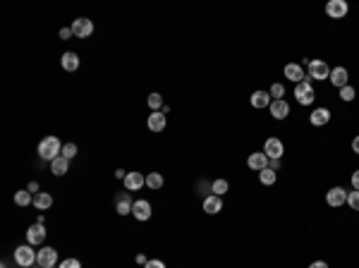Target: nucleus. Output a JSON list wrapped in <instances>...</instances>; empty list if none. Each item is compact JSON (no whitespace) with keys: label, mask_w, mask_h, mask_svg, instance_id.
Returning <instances> with one entry per match:
<instances>
[{"label":"nucleus","mask_w":359,"mask_h":268,"mask_svg":"<svg viewBox=\"0 0 359 268\" xmlns=\"http://www.w3.org/2000/svg\"><path fill=\"white\" fill-rule=\"evenodd\" d=\"M63 153V144L58 137H46V139H41L39 144V156L43 160H55V158Z\"/></svg>","instance_id":"nucleus-1"},{"label":"nucleus","mask_w":359,"mask_h":268,"mask_svg":"<svg viewBox=\"0 0 359 268\" xmlns=\"http://www.w3.org/2000/svg\"><path fill=\"white\" fill-rule=\"evenodd\" d=\"M309 70H306V79L309 82H323V79L330 77V67H328L323 60H309V65H306Z\"/></svg>","instance_id":"nucleus-2"},{"label":"nucleus","mask_w":359,"mask_h":268,"mask_svg":"<svg viewBox=\"0 0 359 268\" xmlns=\"http://www.w3.org/2000/svg\"><path fill=\"white\" fill-rule=\"evenodd\" d=\"M295 98L299 105H312L314 98H316V91H314L312 82H299V84H295Z\"/></svg>","instance_id":"nucleus-3"},{"label":"nucleus","mask_w":359,"mask_h":268,"mask_svg":"<svg viewBox=\"0 0 359 268\" xmlns=\"http://www.w3.org/2000/svg\"><path fill=\"white\" fill-rule=\"evenodd\" d=\"M36 256H39V254H34L32 245H22V247H17V249H15V263H17V266H22V268L34 266Z\"/></svg>","instance_id":"nucleus-4"},{"label":"nucleus","mask_w":359,"mask_h":268,"mask_svg":"<svg viewBox=\"0 0 359 268\" xmlns=\"http://www.w3.org/2000/svg\"><path fill=\"white\" fill-rule=\"evenodd\" d=\"M72 34H74L77 39H89V36L94 34V22L86 19V17H79V19L72 22Z\"/></svg>","instance_id":"nucleus-5"},{"label":"nucleus","mask_w":359,"mask_h":268,"mask_svg":"<svg viewBox=\"0 0 359 268\" xmlns=\"http://www.w3.org/2000/svg\"><path fill=\"white\" fill-rule=\"evenodd\" d=\"M39 256H36V263H39L41 268H55V263H58V252H55L53 247H43V249H39Z\"/></svg>","instance_id":"nucleus-6"},{"label":"nucleus","mask_w":359,"mask_h":268,"mask_svg":"<svg viewBox=\"0 0 359 268\" xmlns=\"http://www.w3.org/2000/svg\"><path fill=\"white\" fill-rule=\"evenodd\" d=\"M264 153L268 158H283V153H285V144H283V139H278V137H268L264 144Z\"/></svg>","instance_id":"nucleus-7"},{"label":"nucleus","mask_w":359,"mask_h":268,"mask_svg":"<svg viewBox=\"0 0 359 268\" xmlns=\"http://www.w3.org/2000/svg\"><path fill=\"white\" fill-rule=\"evenodd\" d=\"M326 204L333 206V208H340L343 204H347V192L343 187H330L326 192Z\"/></svg>","instance_id":"nucleus-8"},{"label":"nucleus","mask_w":359,"mask_h":268,"mask_svg":"<svg viewBox=\"0 0 359 268\" xmlns=\"http://www.w3.org/2000/svg\"><path fill=\"white\" fill-rule=\"evenodd\" d=\"M347 3L345 0H328L326 3V15L330 17V19H343L345 15H347Z\"/></svg>","instance_id":"nucleus-9"},{"label":"nucleus","mask_w":359,"mask_h":268,"mask_svg":"<svg viewBox=\"0 0 359 268\" xmlns=\"http://www.w3.org/2000/svg\"><path fill=\"white\" fill-rule=\"evenodd\" d=\"M132 192H120L115 197V211L120 213V216H127V213H132Z\"/></svg>","instance_id":"nucleus-10"},{"label":"nucleus","mask_w":359,"mask_h":268,"mask_svg":"<svg viewBox=\"0 0 359 268\" xmlns=\"http://www.w3.org/2000/svg\"><path fill=\"white\" fill-rule=\"evenodd\" d=\"M247 168L261 173V170L268 168V156H266L264 151H254V153H249V158H247Z\"/></svg>","instance_id":"nucleus-11"},{"label":"nucleus","mask_w":359,"mask_h":268,"mask_svg":"<svg viewBox=\"0 0 359 268\" xmlns=\"http://www.w3.org/2000/svg\"><path fill=\"white\" fill-rule=\"evenodd\" d=\"M285 77H288L290 82H295V84H299V82H309V79H306V72L302 70V65H297V63L285 65Z\"/></svg>","instance_id":"nucleus-12"},{"label":"nucleus","mask_w":359,"mask_h":268,"mask_svg":"<svg viewBox=\"0 0 359 268\" xmlns=\"http://www.w3.org/2000/svg\"><path fill=\"white\" fill-rule=\"evenodd\" d=\"M165 125H168V118H165L163 111L151 113V115H148V120H146V127L151 129V132H163Z\"/></svg>","instance_id":"nucleus-13"},{"label":"nucleus","mask_w":359,"mask_h":268,"mask_svg":"<svg viewBox=\"0 0 359 268\" xmlns=\"http://www.w3.org/2000/svg\"><path fill=\"white\" fill-rule=\"evenodd\" d=\"M132 216L137 221H148L151 218V204H148L146 199H137L132 206Z\"/></svg>","instance_id":"nucleus-14"},{"label":"nucleus","mask_w":359,"mask_h":268,"mask_svg":"<svg viewBox=\"0 0 359 268\" xmlns=\"http://www.w3.org/2000/svg\"><path fill=\"white\" fill-rule=\"evenodd\" d=\"M43 239H46V230H43V223H36L32 228L27 230V242L29 245H43Z\"/></svg>","instance_id":"nucleus-15"},{"label":"nucleus","mask_w":359,"mask_h":268,"mask_svg":"<svg viewBox=\"0 0 359 268\" xmlns=\"http://www.w3.org/2000/svg\"><path fill=\"white\" fill-rule=\"evenodd\" d=\"M125 187H127V192L141 190V187H146V177L141 173H137V170H132V173H127V177H125Z\"/></svg>","instance_id":"nucleus-16"},{"label":"nucleus","mask_w":359,"mask_h":268,"mask_svg":"<svg viewBox=\"0 0 359 268\" xmlns=\"http://www.w3.org/2000/svg\"><path fill=\"white\" fill-rule=\"evenodd\" d=\"M268 113H271L275 120H285L290 115V103L285 101V98H280V101H273L271 105H268Z\"/></svg>","instance_id":"nucleus-17"},{"label":"nucleus","mask_w":359,"mask_h":268,"mask_svg":"<svg viewBox=\"0 0 359 268\" xmlns=\"http://www.w3.org/2000/svg\"><path fill=\"white\" fill-rule=\"evenodd\" d=\"M330 84L336 89H343V87H347V79H350V72L345 70V67H333L330 70Z\"/></svg>","instance_id":"nucleus-18"},{"label":"nucleus","mask_w":359,"mask_h":268,"mask_svg":"<svg viewBox=\"0 0 359 268\" xmlns=\"http://www.w3.org/2000/svg\"><path fill=\"white\" fill-rule=\"evenodd\" d=\"M203 211L209 213V216H216V213L223 211V199L216 197V194H209V197L203 199Z\"/></svg>","instance_id":"nucleus-19"},{"label":"nucleus","mask_w":359,"mask_h":268,"mask_svg":"<svg viewBox=\"0 0 359 268\" xmlns=\"http://www.w3.org/2000/svg\"><path fill=\"white\" fill-rule=\"evenodd\" d=\"M249 101H251V105H254V108L264 111V108H268V105L273 103V98H271V94H268V91H254Z\"/></svg>","instance_id":"nucleus-20"},{"label":"nucleus","mask_w":359,"mask_h":268,"mask_svg":"<svg viewBox=\"0 0 359 268\" xmlns=\"http://www.w3.org/2000/svg\"><path fill=\"white\" fill-rule=\"evenodd\" d=\"M309 122H312L314 127H323L330 122V111L328 108H316V111L309 115Z\"/></svg>","instance_id":"nucleus-21"},{"label":"nucleus","mask_w":359,"mask_h":268,"mask_svg":"<svg viewBox=\"0 0 359 268\" xmlns=\"http://www.w3.org/2000/svg\"><path fill=\"white\" fill-rule=\"evenodd\" d=\"M67 168H70V160L63 156H58L55 160H50V173L58 175V177H63V175L67 173Z\"/></svg>","instance_id":"nucleus-22"},{"label":"nucleus","mask_w":359,"mask_h":268,"mask_svg":"<svg viewBox=\"0 0 359 268\" xmlns=\"http://www.w3.org/2000/svg\"><path fill=\"white\" fill-rule=\"evenodd\" d=\"M34 206H36L39 211H48V208L53 206V197L46 194V192H39V194L34 197Z\"/></svg>","instance_id":"nucleus-23"},{"label":"nucleus","mask_w":359,"mask_h":268,"mask_svg":"<svg viewBox=\"0 0 359 268\" xmlns=\"http://www.w3.org/2000/svg\"><path fill=\"white\" fill-rule=\"evenodd\" d=\"M63 67L67 72H74L79 67V56L77 53H72V50H67V53H65L63 56Z\"/></svg>","instance_id":"nucleus-24"},{"label":"nucleus","mask_w":359,"mask_h":268,"mask_svg":"<svg viewBox=\"0 0 359 268\" xmlns=\"http://www.w3.org/2000/svg\"><path fill=\"white\" fill-rule=\"evenodd\" d=\"M259 182H261V184H266V187H271V184H275V182H278V173H275V170H271V168H266V170H261V173H259Z\"/></svg>","instance_id":"nucleus-25"},{"label":"nucleus","mask_w":359,"mask_h":268,"mask_svg":"<svg viewBox=\"0 0 359 268\" xmlns=\"http://www.w3.org/2000/svg\"><path fill=\"white\" fill-rule=\"evenodd\" d=\"M146 187L148 190H161V187H163V175L161 173H148L146 175Z\"/></svg>","instance_id":"nucleus-26"},{"label":"nucleus","mask_w":359,"mask_h":268,"mask_svg":"<svg viewBox=\"0 0 359 268\" xmlns=\"http://www.w3.org/2000/svg\"><path fill=\"white\" fill-rule=\"evenodd\" d=\"M146 103H148V108H151L153 113H158V111H163V108H165V105H163V96H161V94H148Z\"/></svg>","instance_id":"nucleus-27"},{"label":"nucleus","mask_w":359,"mask_h":268,"mask_svg":"<svg viewBox=\"0 0 359 268\" xmlns=\"http://www.w3.org/2000/svg\"><path fill=\"white\" fill-rule=\"evenodd\" d=\"M32 201H34V197H32V192H29V190L15 192V204L17 206H29Z\"/></svg>","instance_id":"nucleus-28"},{"label":"nucleus","mask_w":359,"mask_h":268,"mask_svg":"<svg viewBox=\"0 0 359 268\" xmlns=\"http://www.w3.org/2000/svg\"><path fill=\"white\" fill-rule=\"evenodd\" d=\"M211 190H213V194H216V197H223V194L230 190V184H227V180H213Z\"/></svg>","instance_id":"nucleus-29"},{"label":"nucleus","mask_w":359,"mask_h":268,"mask_svg":"<svg viewBox=\"0 0 359 268\" xmlns=\"http://www.w3.org/2000/svg\"><path fill=\"white\" fill-rule=\"evenodd\" d=\"M268 94H271V98H273V101H280L283 96H285V87H283L280 82H275L273 87H271V91H268Z\"/></svg>","instance_id":"nucleus-30"},{"label":"nucleus","mask_w":359,"mask_h":268,"mask_svg":"<svg viewBox=\"0 0 359 268\" xmlns=\"http://www.w3.org/2000/svg\"><path fill=\"white\" fill-rule=\"evenodd\" d=\"M354 96H357V91H354V87H350V84H347V87H343V89H340V98H343L345 103L354 101Z\"/></svg>","instance_id":"nucleus-31"},{"label":"nucleus","mask_w":359,"mask_h":268,"mask_svg":"<svg viewBox=\"0 0 359 268\" xmlns=\"http://www.w3.org/2000/svg\"><path fill=\"white\" fill-rule=\"evenodd\" d=\"M347 206H350L352 211H359V192L357 190L347 192Z\"/></svg>","instance_id":"nucleus-32"},{"label":"nucleus","mask_w":359,"mask_h":268,"mask_svg":"<svg viewBox=\"0 0 359 268\" xmlns=\"http://www.w3.org/2000/svg\"><path fill=\"white\" fill-rule=\"evenodd\" d=\"M60 156L72 160V158L77 156V146H74V144H63V153H60Z\"/></svg>","instance_id":"nucleus-33"},{"label":"nucleus","mask_w":359,"mask_h":268,"mask_svg":"<svg viewBox=\"0 0 359 268\" xmlns=\"http://www.w3.org/2000/svg\"><path fill=\"white\" fill-rule=\"evenodd\" d=\"M211 184H213V182H199V194H201L203 199L209 197L206 192H213V190H211Z\"/></svg>","instance_id":"nucleus-34"},{"label":"nucleus","mask_w":359,"mask_h":268,"mask_svg":"<svg viewBox=\"0 0 359 268\" xmlns=\"http://www.w3.org/2000/svg\"><path fill=\"white\" fill-rule=\"evenodd\" d=\"M60 268H82V263H79L77 259H65L63 263H60Z\"/></svg>","instance_id":"nucleus-35"},{"label":"nucleus","mask_w":359,"mask_h":268,"mask_svg":"<svg viewBox=\"0 0 359 268\" xmlns=\"http://www.w3.org/2000/svg\"><path fill=\"white\" fill-rule=\"evenodd\" d=\"M268 168L278 173V170H280V158H268Z\"/></svg>","instance_id":"nucleus-36"},{"label":"nucleus","mask_w":359,"mask_h":268,"mask_svg":"<svg viewBox=\"0 0 359 268\" xmlns=\"http://www.w3.org/2000/svg\"><path fill=\"white\" fill-rule=\"evenodd\" d=\"M144 268H165V263H163V261H161V259H151V261H148V263H146V266H144Z\"/></svg>","instance_id":"nucleus-37"},{"label":"nucleus","mask_w":359,"mask_h":268,"mask_svg":"<svg viewBox=\"0 0 359 268\" xmlns=\"http://www.w3.org/2000/svg\"><path fill=\"white\" fill-rule=\"evenodd\" d=\"M350 182H352V190H357V192H359V170H354V173H352Z\"/></svg>","instance_id":"nucleus-38"},{"label":"nucleus","mask_w":359,"mask_h":268,"mask_svg":"<svg viewBox=\"0 0 359 268\" xmlns=\"http://www.w3.org/2000/svg\"><path fill=\"white\" fill-rule=\"evenodd\" d=\"M70 36H74V34H72V26H65V29H60V39H63V41H67Z\"/></svg>","instance_id":"nucleus-39"},{"label":"nucleus","mask_w":359,"mask_h":268,"mask_svg":"<svg viewBox=\"0 0 359 268\" xmlns=\"http://www.w3.org/2000/svg\"><path fill=\"white\" fill-rule=\"evenodd\" d=\"M115 177H117V180H122V182H125L127 170H122V168H117V170H115Z\"/></svg>","instance_id":"nucleus-40"},{"label":"nucleus","mask_w":359,"mask_h":268,"mask_svg":"<svg viewBox=\"0 0 359 268\" xmlns=\"http://www.w3.org/2000/svg\"><path fill=\"white\" fill-rule=\"evenodd\" d=\"M352 151L359 156V137H354V139H352Z\"/></svg>","instance_id":"nucleus-41"},{"label":"nucleus","mask_w":359,"mask_h":268,"mask_svg":"<svg viewBox=\"0 0 359 268\" xmlns=\"http://www.w3.org/2000/svg\"><path fill=\"white\" fill-rule=\"evenodd\" d=\"M309 268H328V263H326V261H314Z\"/></svg>","instance_id":"nucleus-42"},{"label":"nucleus","mask_w":359,"mask_h":268,"mask_svg":"<svg viewBox=\"0 0 359 268\" xmlns=\"http://www.w3.org/2000/svg\"><path fill=\"white\" fill-rule=\"evenodd\" d=\"M137 263H139V266H146V263H148V259H146V256H144V254H139V256H137Z\"/></svg>","instance_id":"nucleus-43"},{"label":"nucleus","mask_w":359,"mask_h":268,"mask_svg":"<svg viewBox=\"0 0 359 268\" xmlns=\"http://www.w3.org/2000/svg\"><path fill=\"white\" fill-rule=\"evenodd\" d=\"M27 190L32 192V194H34V192H39V182H29V187H27Z\"/></svg>","instance_id":"nucleus-44"}]
</instances>
